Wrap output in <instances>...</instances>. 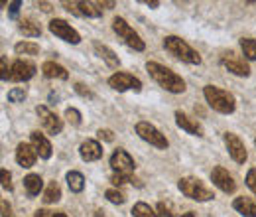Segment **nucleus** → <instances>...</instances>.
I'll return each mask as SVG.
<instances>
[{"mask_svg":"<svg viewBox=\"0 0 256 217\" xmlns=\"http://www.w3.org/2000/svg\"><path fill=\"white\" fill-rule=\"evenodd\" d=\"M224 144H226V150L230 158L236 162V164H244L246 162V148H244V142L234 134V132H224Z\"/></svg>","mask_w":256,"mask_h":217,"instance_id":"9d476101","label":"nucleus"},{"mask_svg":"<svg viewBox=\"0 0 256 217\" xmlns=\"http://www.w3.org/2000/svg\"><path fill=\"white\" fill-rule=\"evenodd\" d=\"M34 217H52L50 215V211H46V209H40V211H36V215Z\"/></svg>","mask_w":256,"mask_h":217,"instance_id":"79ce46f5","label":"nucleus"},{"mask_svg":"<svg viewBox=\"0 0 256 217\" xmlns=\"http://www.w3.org/2000/svg\"><path fill=\"white\" fill-rule=\"evenodd\" d=\"M2 217H12V207L6 199H2Z\"/></svg>","mask_w":256,"mask_h":217,"instance_id":"ea45409f","label":"nucleus"},{"mask_svg":"<svg viewBox=\"0 0 256 217\" xmlns=\"http://www.w3.org/2000/svg\"><path fill=\"white\" fill-rule=\"evenodd\" d=\"M164 48H166V52H170L174 58L190 63V65H199V63H201V56L193 50L186 40H182V38H178V36H166V38H164Z\"/></svg>","mask_w":256,"mask_h":217,"instance_id":"f03ea898","label":"nucleus"},{"mask_svg":"<svg viewBox=\"0 0 256 217\" xmlns=\"http://www.w3.org/2000/svg\"><path fill=\"white\" fill-rule=\"evenodd\" d=\"M65 119L73 124V126H79V124H81V113H79L77 109L69 107V109H65Z\"/></svg>","mask_w":256,"mask_h":217,"instance_id":"7c9ffc66","label":"nucleus"},{"mask_svg":"<svg viewBox=\"0 0 256 217\" xmlns=\"http://www.w3.org/2000/svg\"><path fill=\"white\" fill-rule=\"evenodd\" d=\"M221 63H223L230 73H234V75H240V77H248V75H250V67L244 63V60H238V58H234L232 54H230L228 58H223Z\"/></svg>","mask_w":256,"mask_h":217,"instance_id":"6ab92c4d","label":"nucleus"},{"mask_svg":"<svg viewBox=\"0 0 256 217\" xmlns=\"http://www.w3.org/2000/svg\"><path fill=\"white\" fill-rule=\"evenodd\" d=\"M75 91L81 95L83 99H93V97H95V95L91 93V91H89V89H87L83 83H75Z\"/></svg>","mask_w":256,"mask_h":217,"instance_id":"4c0bfd02","label":"nucleus"},{"mask_svg":"<svg viewBox=\"0 0 256 217\" xmlns=\"http://www.w3.org/2000/svg\"><path fill=\"white\" fill-rule=\"evenodd\" d=\"M132 215L134 217H160V213H156L148 203L138 201V203H134V207H132Z\"/></svg>","mask_w":256,"mask_h":217,"instance_id":"cd10ccee","label":"nucleus"},{"mask_svg":"<svg viewBox=\"0 0 256 217\" xmlns=\"http://www.w3.org/2000/svg\"><path fill=\"white\" fill-rule=\"evenodd\" d=\"M18 30L22 32L24 36H28V38H40L42 36V28L30 20V18H24V20H20V26H18Z\"/></svg>","mask_w":256,"mask_h":217,"instance_id":"393cba45","label":"nucleus"},{"mask_svg":"<svg viewBox=\"0 0 256 217\" xmlns=\"http://www.w3.org/2000/svg\"><path fill=\"white\" fill-rule=\"evenodd\" d=\"M64 6L77 14V16H87V18H98L102 14V10L96 6V2H64Z\"/></svg>","mask_w":256,"mask_h":217,"instance_id":"4468645a","label":"nucleus"},{"mask_svg":"<svg viewBox=\"0 0 256 217\" xmlns=\"http://www.w3.org/2000/svg\"><path fill=\"white\" fill-rule=\"evenodd\" d=\"M158 211L162 217H174V205L170 201H160L158 203Z\"/></svg>","mask_w":256,"mask_h":217,"instance_id":"72a5a7b5","label":"nucleus"},{"mask_svg":"<svg viewBox=\"0 0 256 217\" xmlns=\"http://www.w3.org/2000/svg\"><path fill=\"white\" fill-rule=\"evenodd\" d=\"M38 160V150L34 148V144L28 142H20L18 148H16V162L24 168H32Z\"/></svg>","mask_w":256,"mask_h":217,"instance_id":"2eb2a0df","label":"nucleus"},{"mask_svg":"<svg viewBox=\"0 0 256 217\" xmlns=\"http://www.w3.org/2000/svg\"><path fill=\"white\" fill-rule=\"evenodd\" d=\"M112 30L118 34L120 40H124V44H126L128 48H132V50H136V52H144V48H146L144 40L130 28V24H128L124 18H120V16L114 18V20H112Z\"/></svg>","mask_w":256,"mask_h":217,"instance_id":"39448f33","label":"nucleus"},{"mask_svg":"<svg viewBox=\"0 0 256 217\" xmlns=\"http://www.w3.org/2000/svg\"><path fill=\"white\" fill-rule=\"evenodd\" d=\"M0 174H2V187H4L6 191H12V176H10V172L4 168Z\"/></svg>","mask_w":256,"mask_h":217,"instance_id":"f704fd0d","label":"nucleus"},{"mask_svg":"<svg viewBox=\"0 0 256 217\" xmlns=\"http://www.w3.org/2000/svg\"><path fill=\"white\" fill-rule=\"evenodd\" d=\"M26 99V91L24 89H12L8 91V101L10 103H22Z\"/></svg>","mask_w":256,"mask_h":217,"instance_id":"473e14b6","label":"nucleus"},{"mask_svg":"<svg viewBox=\"0 0 256 217\" xmlns=\"http://www.w3.org/2000/svg\"><path fill=\"white\" fill-rule=\"evenodd\" d=\"M65 180H67V186H69V189H71L73 193L83 191V187H85V178H83V174H81V172L71 170V172H67Z\"/></svg>","mask_w":256,"mask_h":217,"instance_id":"b1692460","label":"nucleus"},{"mask_svg":"<svg viewBox=\"0 0 256 217\" xmlns=\"http://www.w3.org/2000/svg\"><path fill=\"white\" fill-rule=\"evenodd\" d=\"M110 166H112V170L118 172V174H130V172H134V168H136L132 156L128 154L126 150H120V148L112 152V156H110Z\"/></svg>","mask_w":256,"mask_h":217,"instance_id":"ddd939ff","label":"nucleus"},{"mask_svg":"<svg viewBox=\"0 0 256 217\" xmlns=\"http://www.w3.org/2000/svg\"><path fill=\"white\" fill-rule=\"evenodd\" d=\"M96 134H98V138L104 140V142H112V140H114V132H112L110 128H100Z\"/></svg>","mask_w":256,"mask_h":217,"instance_id":"c9c22d12","label":"nucleus"},{"mask_svg":"<svg viewBox=\"0 0 256 217\" xmlns=\"http://www.w3.org/2000/svg\"><path fill=\"white\" fill-rule=\"evenodd\" d=\"M254 144H256V138H254Z\"/></svg>","mask_w":256,"mask_h":217,"instance_id":"49530a36","label":"nucleus"},{"mask_svg":"<svg viewBox=\"0 0 256 217\" xmlns=\"http://www.w3.org/2000/svg\"><path fill=\"white\" fill-rule=\"evenodd\" d=\"M36 115L40 117V121H42V124H44V128H46L50 134H60V132H62V128H64L62 119H60L56 113H52L48 107L38 105V107H36Z\"/></svg>","mask_w":256,"mask_h":217,"instance_id":"9b49d317","label":"nucleus"},{"mask_svg":"<svg viewBox=\"0 0 256 217\" xmlns=\"http://www.w3.org/2000/svg\"><path fill=\"white\" fill-rule=\"evenodd\" d=\"M104 197H106L110 203H116V205L126 201L124 193H122V191H118V189H106V191H104Z\"/></svg>","mask_w":256,"mask_h":217,"instance_id":"c756f323","label":"nucleus"},{"mask_svg":"<svg viewBox=\"0 0 256 217\" xmlns=\"http://www.w3.org/2000/svg\"><path fill=\"white\" fill-rule=\"evenodd\" d=\"M14 52L18 56H36L40 52V46L34 44V42H20V44L14 46Z\"/></svg>","mask_w":256,"mask_h":217,"instance_id":"bb28decb","label":"nucleus"},{"mask_svg":"<svg viewBox=\"0 0 256 217\" xmlns=\"http://www.w3.org/2000/svg\"><path fill=\"white\" fill-rule=\"evenodd\" d=\"M24 187H26V191H28V195H38L40 191H42V187H44V180H42V176L40 174H28L26 178H24Z\"/></svg>","mask_w":256,"mask_h":217,"instance_id":"5701e85b","label":"nucleus"},{"mask_svg":"<svg viewBox=\"0 0 256 217\" xmlns=\"http://www.w3.org/2000/svg\"><path fill=\"white\" fill-rule=\"evenodd\" d=\"M95 52L98 54V58H100V60H104V62H106L108 67H118V65H120L118 56H116L110 48H106V46H102V44L95 42Z\"/></svg>","mask_w":256,"mask_h":217,"instance_id":"4be33fe9","label":"nucleus"},{"mask_svg":"<svg viewBox=\"0 0 256 217\" xmlns=\"http://www.w3.org/2000/svg\"><path fill=\"white\" fill-rule=\"evenodd\" d=\"M211 180H213V184L219 187L221 191H224V193H234V189H236L234 178L224 170L223 166L213 168V172H211Z\"/></svg>","mask_w":256,"mask_h":217,"instance_id":"f8f14e48","label":"nucleus"},{"mask_svg":"<svg viewBox=\"0 0 256 217\" xmlns=\"http://www.w3.org/2000/svg\"><path fill=\"white\" fill-rule=\"evenodd\" d=\"M232 207L244 217H256V203L248 197H236L232 201Z\"/></svg>","mask_w":256,"mask_h":217,"instance_id":"412c9836","label":"nucleus"},{"mask_svg":"<svg viewBox=\"0 0 256 217\" xmlns=\"http://www.w3.org/2000/svg\"><path fill=\"white\" fill-rule=\"evenodd\" d=\"M203 95H205V101L209 103V107H211L213 111H217V113H221V115H230V113H234L236 103H234V97L228 93V91H224L221 87H215V85H207V87L203 89Z\"/></svg>","mask_w":256,"mask_h":217,"instance_id":"7ed1b4c3","label":"nucleus"},{"mask_svg":"<svg viewBox=\"0 0 256 217\" xmlns=\"http://www.w3.org/2000/svg\"><path fill=\"white\" fill-rule=\"evenodd\" d=\"M178 187H180V191H182L186 197L195 199V201H209V199H213V197H215V193L205 186L199 178L186 176V178H182V180L178 182Z\"/></svg>","mask_w":256,"mask_h":217,"instance_id":"20e7f679","label":"nucleus"},{"mask_svg":"<svg viewBox=\"0 0 256 217\" xmlns=\"http://www.w3.org/2000/svg\"><path fill=\"white\" fill-rule=\"evenodd\" d=\"M146 69H148L150 77L160 87H164L166 91H170V93H184L186 91V81L178 73H174L172 69H168V67H164V65L156 62H148L146 63Z\"/></svg>","mask_w":256,"mask_h":217,"instance_id":"f257e3e1","label":"nucleus"},{"mask_svg":"<svg viewBox=\"0 0 256 217\" xmlns=\"http://www.w3.org/2000/svg\"><path fill=\"white\" fill-rule=\"evenodd\" d=\"M36 75V65L32 62H24V60H18L10 65L8 69V75L4 81H28Z\"/></svg>","mask_w":256,"mask_h":217,"instance_id":"1a4fd4ad","label":"nucleus"},{"mask_svg":"<svg viewBox=\"0 0 256 217\" xmlns=\"http://www.w3.org/2000/svg\"><path fill=\"white\" fill-rule=\"evenodd\" d=\"M136 134H138L142 140H146L148 144H152V146H156V148H160V150H166V148L170 146L168 138L162 134L154 124L146 123V121H140V123L136 124Z\"/></svg>","mask_w":256,"mask_h":217,"instance_id":"423d86ee","label":"nucleus"},{"mask_svg":"<svg viewBox=\"0 0 256 217\" xmlns=\"http://www.w3.org/2000/svg\"><path fill=\"white\" fill-rule=\"evenodd\" d=\"M110 182H112L114 186H124L128 182H136V180H132L130 174H118V172H114V174L110 176Z\"/></svg>","mask_w":256,"mask_h":217,"instance_id":"2f4dec72","label":"nucleus"},{"mask_svg":"<svg viewBox=\"0 0 256 217\" xmlns=\"http://www.w3.org/2000/svg\"><path fill=\"white\" fill-rule=\"evenodd\" d=\"M176 123L182 130H186L188 134H193V136H203V126L197 123V119H192L188 117L184 111H176Z\"/></svg>","mask_w":256,"mask_h":217,"instance_id":"dca6fc26","label":"nucleus"},{"mask_svg":"<svg viewBox=\"0 0 256 217\" xmlns=\"http://www.w3.org/2000/svg\"><path fill=\"white\" fill-rule=\"evenodd\" d=\"M96 6H98L100 10H102V8H114V2H102V0H100V2H96Z\"/></svg>","mask_w":256,"mask_h":217,"instance_id":"a19ab883","label":"nucleus"},{"mask_svg":"<svg viewBox=\"0 0 256 217\" xmlns=\"http://www.w3.org/2000/svg\"><path fill=\"white\" fill-rule=\"evenodd\" d=\"M50 32L56 34L60 40H64L67 44H79L81 42V36L75 28H71V24H67L62 18H56L50 22Z\"/></svg>","mask_w":256,"mask_h":217,"instance_id":"6e6552de","label":"nucleus"},{"mask_svg":"<svg viewBox=\"0 0 256 217\" xmlns=\"http://www.w3.org/2000/svg\"><path fill=\"white\" fill-rule=\"evenodd\" d=\"M95 217H106V215H104V211H96Z\"/></svg>","mask_w":256,"mask_h":217,"instance_id":"a18cd8bd","label":"nucleus"},{"mask_svg":"<svg viewBox=\"0 0 256 217\" xmlns=\"http://www.w3.org/2000/svg\"><path fill=\"white\" fill-rule=\"evenodd\" d=\"M246 186L252 189V193L256 195V168H252L248 174H246Z\"/></svg>","mask_w":256,"mask_h":217,"instance_id":"e433bc0d","label":"nucleus"},{"mask_svg":"<svg viewBox=\"0 0 256 217\" xmlns=\"http://www.w3.org/2000/svg\"><path fill=\"white\" fill-rule=\"evenodd\" d=\"M108 85L114 89V91H140L142 89V81L138 79V77H134V75H130V73H124V71H118V73H114V75H110L108 77Z\"/></svg>","mask_w":256,"mask_h":217,"instance_id":"0eeeda50","label":"nucleus"},{"mask_svg":"<svg viewBox=\"0 0 256 217\" xmlns=\"http://www.w3.org/2000/svg\"><path fill=\"white\" fill-rule=\"evenodd\" d=\"M30 140H32L34 148L38 150V156H40V158H44V160H50V158H52L54 148H52V142L46 138V134H42L40 130H34L32 134H30Z\"/></svg>","mask_w":256,"mask_h":217,"instance_id":"f3484780","label":"nucleus"},{"mask_svg":"<svg viewBox=\"0 0 256 217\" xmlns=\"http://www.w3.org/2000/svg\"><path fill=\"white\" fill-rule=\"evenodd\" d=\"M42 71H44V75L50 77V79H62V81H65V79L69 77L67 69L56 62H46L42 65Z\"/></svg>","mask_w":256,"mask_h":217,"instance_id":"aec40b11","label":"nucleus"},{"mask_svg":"<svg viewBox=\"0 0 256 217\" xmlns=\"http://www.w3.org/2000/svg\"><path fill=\"white\" fill-rule=\"evenodd\" d=\"M182 217H195V213H193V211H188V213H184Z\"/></svg>","mask_w":256,"mask_h":217,"instance_id":"37998d69","label":"nucleus"},{"mask_svg":"<svg viewBox=\"0 0 256 217\" xmlns=\"http://www.w3.org/2000/svg\"><path fill=\"white\" fill-rule=\"evenodd\" d=\"M52 217H67V215H65V213H62V211H60V213H52Z\"/></svg>","mask_w":256,"mask_h":217,"instance_id":"c03bdc74","label":"nucleus"},{"mask_svg":"<svg viewBox=\"0 0 256 217\" xmlns=\"http://www.w3.org/2000/svg\"><path fill=\"white\" fill-rule=\"evenodd\" d=\"M62 199V189L58 186V182H50V186L44 191V201L46 203H56Z\"/></svg>","mask_w":256,"mask_h":217,"instance_id":"a878e982","label":"nucleus"},{"mask_svg":"<svg viewBox=\"0 0 256 217\" xmlns=\"http://www.w3.org/2000/svg\"><path fill=\"white\" fill-rule=\"evenodd\" d=\"M79 154L85 162H95L98 158H102V146L96 142V140H85L81 146H79Z\"/></svg>","mask_w":256,"mask_h":217,"instance_id":"a211bd4d","label":"nucleus"},{"mask_svg":"<svg viewBox=\"0 0 256 217\" xmlns=\"http://www.w3.org/2000/svg\"><path fill=\"white\" fill-rule=\"evenodd\" d=\"M18 10H20V2H18V0H14V2H10V12H8V16H10V18H16V14H18Z\"/></svg>","mask_w":256,"mask_h":217,"instance_id":"58836bf2","label":"nucleus"},{"mask_svg":"<svg viewBox=\"0 0 256 217\" xmlns=\"http://www.w3.org/2000/svg\"><path fill=\"white\" fill-rule=\"evenodd\" d=\"M240 48L246 60H256V40L254 38H242L240 40Z\"/></svg>","mask_w":256,"mask_h":217,"instance_id":"c85d7f7f","label":"nucleus"}]
</instances>
